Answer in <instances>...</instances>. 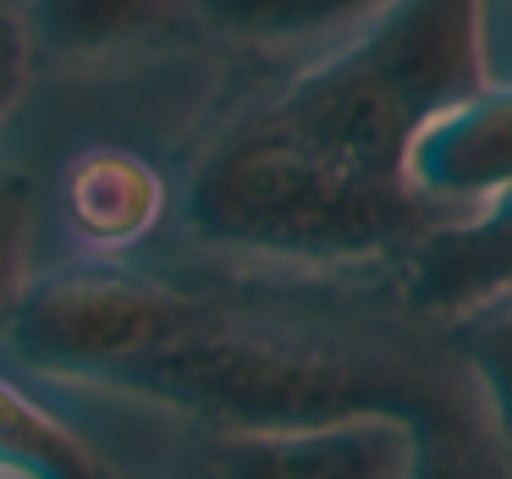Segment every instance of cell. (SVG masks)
Returning <instances> with one entry per match:
<instances>
[{
	"label": "cell",
	"instance_id": "cell-1",
	"mask_svg": "<svg viewBox=\"0 0 512 479\" xmlns=\"http://www.w3.org/2000/svg\"><path fill=\"white\" fill-rule=\"evenodd\" d=\"M490 78V0H386L331 56L248 111L336 177L419 199L408 182L419 127Z\"/></svg>",
	"mask_w": 512,
	"mask_h": 479
},
{
	"label": "cell",
	"instance_id": "cell-2",
	"mask_svg": "<svg viewBox=\"0 0 512 479\" xmlns=\"http://www.w3.org/2000/svg\"><path fill=\"white\" fill-rule=\"evenodd\" d=\"M446 221L452 215L430 199H391L325 171L254 111H237L182 182V226L193 243L281 265L408 259Z\"/></svg>",
	"mask_w": 512,
	"mask_h": 479
},
{
	"label": "cell",
	"instance_id": "cell-3",
	"mask_svg": "<svg viewBox=\"0 0 512 479\" xmlns=\"http://www.w3.org/2000/svg\"><path fill=\"white\" fill-rule=\"evenodd\" d=\"M100 386L188 413L215 435L303 430L331 419H369V413L424 424L446 408L441 391L402 364L309 342V336L243 331V325H226L215 309L177 342L111 369Z\"/></svg>",
	"mask_w": 512,
	"mask_h": 479
},
{
	"label": "cell",
	"instance_id": "cell-4",
	"mask_svg": "<svg viewBox=\"0 0 512 479\" xmlns=\"http://www.w3.org/2000/svg\"><path fill=\"white\" fill-rule=\"evenodd\" d=\"M210 314V303L171 292L116 265H61L34 276L6 314V342L50 380H94L177 342Z\"/></svg>",
	"mask_w": 512,
	"mask_h": 479
},
{
	"label": "cell",
	"instance_id": "cell-5",
	"mask_svg": "<svg viewBox=\"0 0 512 479\" xmlns=\"http://www.w3.org/2000/svg\"><path fill=\"white\" fill-rule=\"evenodd\" d=\"M408 419H331L303 430H248L215 435V479H408L413 474Z\"/></svg>",
	"mask_w": 512,
	"mask_h": 479
},
{
	"label": "cell",
	"instance_id": "cell-6",
	"mask_svg": "<svg viewBox=\"0 0 512 479\" xmlns=\"http://www.w3.org/2000/svg\"><path fill=\"white\" fill-rule=\"evenodd\" d=\"M408 182L435 210L474 215L512 193V78H490L419 127Z\"/></svg>",
	"mask_w": 512,
	"mask_h": 479
},
{
	"label": "cell",
	"instance_id": "cell-7",
	"mask_svg": "<svg viewBox=\"0 0 512 479\" xmlns=\"http://www.w3.org/2000/svg\"><path fill=\"white\" fill-rule=\"evenodd\" d=\"M23 23L34 56L67 72L188 50L204 39L193 0H28Z\"/></svg>",
	"mask_w": 512,
	"mask_h": 479
},
{
	"label": "cell",
	"instance_id": "cell-8",
	"mask_svg": "<svg viewBox=\"0 0 512 479\" xmlns=\"http://www.w3.org/2000/svg\"><path fill=\"white\" fill-rule=\"evenodd\" d=\"M56 204L67 232L94 254L138 248L171 210V182L149 155L127 144H83L61 166Z\"/></svg>",
	"mask_w": 512,
	"mask_h": 479
},
{
	"label": "cell",
	"instance_id": "cell-9",
	"mask_svg": "<svg viewBox=\"0 0 512 479\" xmlns=\"http://www.w3.org/2000/svg\"><path fill=\"white\" fill-rule=\"evenodd\" d=\"M501 287H512V193L446 221L402 259V298L446 320Z\"/></svg>",
	"mask_w": 512,
	"mask_h": 479
},
{
	"label": "cell",
	"instance_id": "cell-10",
	"mask_svg": "<svg viewBox=\"0 0 512 479\" xmlns=\"http://www.w3.org/2000/svg\"><path fill=\"white\" fill-rule=\"evenodd\" d=\"M380 6L386 0H193L204 34L232 39V45H254V50L353 34Z\"/></svg>",
	"mask_w": 512,
	"mask_h": 479
},
{
	"label": "cell",
	"instance_id": "cell-11",
	"mask_svg": "<svg viewBox=\"0 0 512 479\" xmlns=\"http://www.w3.org/2000/svg\"><path fill=\"white\" fill-rule=\"evenodd\" d=\"M0 468L28 479H127L67 419H56L6 375H0Z\"/></svg>",
	"mask_w": 512,
	"mask_h": 479
},
{
	"label": "cell",
	"instance_id": "cell-12",
	"mask_svg": "<svg viewBox=\"0 0 512 479\" xmlns=\"http://www.w3.org/2000/svg\"><path fill=\"white\" fill-rule=\"evenodd\" d=\"M452 347L463 358V369L474 375L490 435L512 452V287L457 309L452 314Z\"/></svg>",
	"mask_w": 512,
	"mask_h": 479
},
{
	"label": "cell",
	"instance_id": "cell-13",
	"mask_svg": "<svg viewBox=\"0 0 512 479\" xmlns=\"http://www.w3.org/2000/svg\"><path fill=\"white\" fill-rule=\"evenodd\" d=\"M408 479H507V463H496V452L446 402L413 435V474Z\"/></svg>",
	"mask_w": 512,
	"mask_h": 479
},
{
	"label": "cell",
	"instance_id": "cell-14",
	"mask_svg": "<svg viewBox=\"0 0 512 479\" xmlns=\"http://www.w3.org/2000/svg\"><path fill=\"white\" fill-rule=\"evenodd\" d=\"M28 232H34V177L0 166V325L34 281L28 276Z\"/></svg>",
	"mask_w": 512,
	"mask_h": 479
},
{
	"label": "cell",
	"instance_id": "cell-15",
	"mask_svg": "<svg viewBox=\"0 0 512 479\" xmlns=\"http://www.w3.org/2000/svg\"><path fill=\"white\" fill-rule=\"evenodd\" d=\"M34 67H39V56H34L23 12L0 6V127L12 122V111L23 105L28 83H34Z\"/></svg>",
	"mask_w": 512,
	"mask_h": 479
},
{
	"label": "cell",
	"instance_id": "cell-16",
	"mask_svg": "<svg viewBox=\"0 0 512 479\" xmlns=\"http://www.w3.org/2000/svg\"><path fill=\"white\" fill-rule=\"evenodd\" d=\"M496 61L512 67V0H490V67H496Z\"/></svg>",
	"mask_w": 512,
	"mask_h": 479
},
{
	"label": "cell",
	"instance_id": "cell-17",
	"mask_svg": "<svg viewBox=\"0 0 512 479\" xmlns=\"http://www.w3.org/2000/svg\"><path fill=\"white\" fill-rule=\"evenodd\" d=\"M0 479H28V474H12V468H0Z\"/></svg>",
	"mask_w": 512,
	"mask_h": 479
},
{
	"label": "cell",
	"instance_id": "cell-18",
	"mask_svg": "<svg viewBox=\"0 0 512 479\" xmlns=\"http://www.w3.org/2000/svg\"><path fill=\"white\" fill-rule=\"evenodd\" d=\"M507 479H512V463H507Z\"/></svg>",
	"mask_w": 512,
	"mask_h": 479
}]
</instances>
